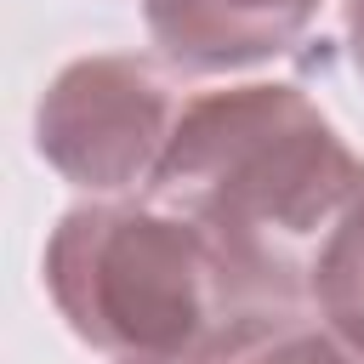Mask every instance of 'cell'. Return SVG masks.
I'll use <instances>...</instances> for the list:
<instances>
[{"label": "cell", "mask_w": 364, "mask_h": 364, "mask_svg": "<svg viewBox=\"0 0 364 364\" xmlns=\"http://www.w3.org/2000/svg\"><path fill=\"white\" fill-rule=\"evenodd\" d=\"M199 364H364V336L313 307H273L233 318Z\"/></svg>", "instance_id": "obj_5"}, {"label": "cell", "mask_w": 364, "mask_h": 364, "mask_svg": "<svg viewBox=\"0 0 364 364\" xmlns=\"http://www.w3.org/2000/svg\"><path fill=\"white\" fill-rule=\"evenodd\" d=\"M176 114L182 108L154 63L91 57L51 85L40 108V148L85 188H131L154 176Z\"/></svg>", "instance_id": "obj_3"}, {"label": "cell", "mask_w": 364, "mask_h": 364, "mask_svg": "<svg viewBox=\"0 0 364 364\" xmlns=\"http://www.w3.org/2000/svg\"><path fill=\"white\" fill-rule=\"evenodd\" d=\"M148 28L182 68H239L284 51L318 11V0H142Z\"/></svg>", "instance_id": "obj_4"}, {"label": "cell", "mask_w": 364, "mask_h": 364, "mask_svg": "<svg viewBox=\"0 0 364 364\" xmlns=\"http://www.w3.org/2000/svg\"><path fill=\"white\" fill-rule=\"evenodd\" d=\"M313 313L364 336V210L353 222H341V233L324 245V256L313 267Z\"/></svg>", "instance_id": "obj_6"}, {"label": "cell", "mask_w": 364, "mask_h": 364, "mask_svg": "<svg viewBox=\"0 0 364 364\" xmlns=\"http://www.w3.org/2000/svg\"><path fill=\"white\" fill-rule=\"evenodd\" d=\"M148 193L205 233L245 318L313 307L324 245L364 210V165L296 85H239L182 102Z\"/></svg>", "instance_id": "obj_1"}, {"label": "cell", "mask_w": 364, "mask_h": 364, "mask_svg": "<svg viewBox=\"0 0 364 364\" xmlns=\"http://www.w3.org/2000/svg\"><path fill=\"white\" fill-rule=\"evenodd\" d=\"M46 279L68 324L125 364H199L239 318L205 233L159 205H91L63 216Z\"/></svg>", "instance_id": "obj_2"}]
</instances>
